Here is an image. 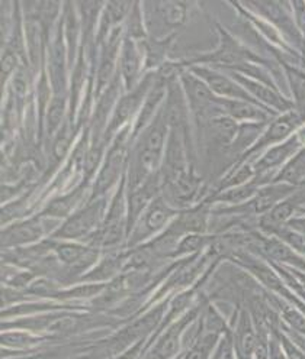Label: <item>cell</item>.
I'll list each match as a JSON object with an SVG mask.
<instances>
[{
  "mask_svg": "<svg viewBox=\"0 0 305 359\" xmlns=\"http://www.w3.org/2000/svg\"><path fill=\"white\" fill-rule=\"evenodd\" d=\"M106 212V200L103 197L91 198L89 203L79 208L69 219H65L50 239L87 241L100 228Z\"/></svg>",
  "mask_w": 305,
  "mask_h": 359,
  "instance_id": "obj_1",
  "label": "cell"
},
{
  "mask_svg": "<svg viewBox=\"0 0 305 359\" xmlns=\"http://www.w3.org/2000/svg\"><path fill=\"white\" fill-rule=\"evenodd\" d=\"M216 31L220 35V45L212 53L196 57L190 64L216 67L221 70H234L237 67L246 62H260L266 64L257 54H254L246 45H243L237 38H234L227 29L220 24H216Z\"/></svg>",
  "mask_w": 305,
  "mask_h": 359,
  "instance_id": "obj_2",
  "label": "cell"
},
{
  "mask_svg": "<svg viewBox=\"0 0 305 359\" xmlns=\"http://www.w3.org/2000/svg\"><path fill=\"white\" fill-rule=\"evenodd\" d=\"M201 307H192L181 319L164 329L151 344L145 345L141 359H176L185 351V333L195 325Z\"/></svg>",
  "mask_w": 305,
  "mask_h": 359,
  "instance_id": "obj_3",
  "label": "cell"
},
{
  "mask_svg": "<svg viewBox=\"0 0 305 359\" xmlns=\"http://www.w3.org/2000/svg\"><path fill=\"white\" fill-rule=\"evenodd\" d=\"M305 123V116L295 109L273 118L261 132L257 141L242 155L237 163H253L266 149L285 142Z\"/></svg>",
  "mask_w": 305,
  "mask_h": 359,
  "instance_id": "obj_4",
  "label": "cell"
},
{
  "mask_svg": "<svg viewBox=\"0 0 305 359\" xmlns=\"http://www.w3.org/2000/svg\"><path fill=\"white\" fill-rule=\"evenodd\" d=\"M179 212L181 210L171 208L166 198L156 197L137 220L133 231H131L125 243L126 248H137V246L160 235V232L166 231L169 224L176 219Z\"/></svg>",
  "mask_w": 305,
  "mask_h": 359,
  "instance_id": "obj_5",
  "label": "cell"
},
{
  "mask_svg": "<svg viewBox=\"0 0 305 359\" xmlns=\"http://www.w3.org/2000/svg\"><path fill=\"white\" fill-rule=\"evenodd\" d=\"M46 219L47 217L37 215L6 224L2 229V248L13 250L22 248V246L35 245L42 242L44 236L47 233L53 235V231L47 226Z\"/></svg>",
  "mask_w": 305,
  "mask_h": 359,
  "instance_id": "obj_6",
  "label": "cell"
},
{
  "mask_svg": "<svg viewBox=\"0 0 305 359\" xmlns=\"http://www.w3.org/2000/svg\"><path fill=\"white\" fill-rule=\"evenodd\" d=\"M224 73H227L233 80H235L240 86H242L259 104L276 111L278 115L297 109L295 102L290 100L285 95H282L279 92V88L276 87L260 83L257 80H253L250 77H246L243 74H238L234 72H224Z\"/></svg>",
  "mask_w": 305,
  "mask_h": 359,
  "instance_id": "obj_7",
  "label": "cell"
},
{
  "mask_svg": "<svg viewBox=\"0 0 305 359\" xmlns=\"http://www.w3.org/2000/svg\"><path fill=\"white\" fill-rule=\"evenodd\" d=\"M182 84L196 118L208 122L212 118L221 116L218 111V97L200 77H196L193 73H183Z\"/></svg>",
  "mask_w": 305,
  "mask_h": 359,
  "instance_id": "obj_8",
  "label": "cell"
},
{
  "mask_svg": "<svg viewBox=\"0 0 305 359\" xmlns=\"http://www.w3.org/2000/svg\"><path fill=\"white\" fill-rule=\"evenodd\" d=\"M192 73L196 77H200L209 87V90L216 97L257 103L246 92V90L240 86L235 80H233L227 73H221L220 70L212 69V67H207V65H193Z\"/></svg>",
  "mask_w": 305,
  "mask_h": 359,
  "instance_id": "obj_9",
  "label": "cell"
},
{
  "mask_svg": "<svg viewBox=\"0 0 305 359\" xmlns=\"http://www.w3.org/2000/svg\"><path fill=\"white\" fill-rule=\"evenodd\" d=\"M305 209V187L295 190L285 200H282L269 213L259 217V228L266 235H272Z\"/></svg>",
  "mask_w": 305,
  "mask_h": 359,
  "instance_id": "obj_10",
  "label": "cell"
},
{
  "mask_svg": "<svg viewBox=\"0 0 305 359\" xmlns=\"http://www.w3.org/2000/svg\"><path fill=\"white\" fill-rule=\"evenodd\" d=\"M218 111L221 116H228L238 123H269L278 116L276 111L257 103L220 97H218Z\"/></svg>",
  "mask_w": 305,
  "mask_h": 359,
  "instance_id": "obj_11",
  "label": "cell"
},
{
  "mask_svg": "<svg viewBox=\"0 0 305 359\" xmlns=\"http://www.w3.org/2000/svg\"><path fill=\"white\" fill-rule=\"evenodd\" d=\"M126 133H128V130H125L122 135H119L112 149L109 151L106 163L102 167V170L96 178L92 198L103 197V194L109 189H111L117 183V180L119 178L124 163H125V155H126V147H125Z\"/></svg>",
  "mask_w": 305,
  "mask_h": 359,
  "instance_id": "obj_12",
  "label": "cell"
},
{
  "mask_svg": "<svg viewBox=\"0 0 305 359\" xmlns=\"http://www.w3.org/2000/svg\"><path fill=\"white\" fill-rule=\"evenodd\" d=\"M166 132L167 123L163 116H159L143 135V140L137 148V156L144 165L151 168L157 167L160 154L164 148Z\"/></svg>",
  "mask_w": 305,
  "mask_h": 359,
  "instance_id": "obj_13",
  "label": "cell"
},
{
  "mask_svg": "<svg viewBox=\"0 0 305 359\" xmlns=\"http://www.w3.org/2000/svg\"><path fill=\"white\" fill-rule=\"evenodd\" d=\"M231 336L237 359H253L259 334L254 322L246 310H240L237 323L231 329Z\"/></svg>",
  "mask_w": 305,
  "mask_h": 359,
  "instance_id": "obj_14",
  "label": "cell"
},
{
  "mask_svg": "<svg viewBox=\"0 0 305 359\" xmlns=\"http://www.w3.org/2000/svg\"><path fill=\"white\" fill-rule=\"evenodd\" d=\"M126 251L109 250L106 251L99 262L91 269L89 273L84 274L80 280L86 283H109L118 276H121L126 264Z\"/></svg>",
  "mask_w": 305,
  "mask_h": 359,
  "instance_id": "obj_15",
  "label": "cell"
},
{
  "mask_svg": "<svg viewBox=\"0 0 305 359\" xmlns=\"http://www.w3.org/2000/svg\"><path fill=\"white\" fill-rule=\"evenodd\" d=\"M150 84H151V76H148L141 84H138L133 92L128 93L126 96H124L115 111H114V116H112V121L111 123H109V128H108V132H114L117 130L119 126H122L131 116L134 115V111L138 109V106L141 104V102L144 100L145 96H148V88H150Z\"/></svg>",
  "mask_w": 305,
  "mask_h": 359,
  "instance_id": "obj_16",
  "label": "cell"
},
{
  "mask_svg": "<svg viewBox=\"0 0 305 359\" xmlns=\"http://www.w3.org/2000/svg\"><path fill=\"white\" fill-rule=\"evenodd\" d=\"M167 187H169L170 201L174 203V206L178 208L190 206L192 201L198 197L201 191V178L186 171L176 180L167 183Z\"/></svg>",
  "mask_w": 305,
  "mask_h": 359,
  "instance_id": "obj_17",
  "label": "cell"
},
{
  "mask_svg": "<svg viewBox=\"0 0 305 359\" xmlns=\"http://www.w3.org/2000/svg\"><path fill=\"white\" fill-rule=\"evenodd\" d=\"M83 193H84V187L80 186L67 194L56 197L48 201V205L42 209L39 215L53 220L69 219L77 210V206L83 198Z\"/></svg>",
  "mask_w": 305,
  "mask_h": 359,
  "instance_id": "obj_18",
  "label": "cell"
},
{
  "mask_svg": "<svg viewBox=\"0 0 305 359\" xmlns=\"http://www.w3.org/2000/svg\"><path fill=\"white\" fill-rule=\"evenodd\" d=\"M261 186L256 182L253 178L250 183L238 186V187H233V189H227L223 191L214 193L211 197H208L205 201L212 205H226V206H238L243 205L246 201H249L250 198H253L256 196V193L259 191Z\"/></svg>",
  "mask_w": 305,
  "mask_h": 359,
  "instance_id": "obj_19",
  "label": "cell"
},
{
  "mask_svg": "<svg viewBox=\"0 0 305 359\" xmlns=\"http://www.w3.org/2000/svg\"><path fill=\"white\" fill-rule=\"evenodd\" d=\"M211 140L221 148L230 149L235 142L242 123L235 122L228 116H216L207 122Z\"/></svg>",
  "mask_w": 305,
  "mask_h": 359,
  "instance_id": "obj_20",
  "label": "cell"
},
{
  "mask_svg": "<svg viewBox=\"0 0 305 359\" xmlns=\"http://www.w3.org/2000/svg\"><path fill=\"white\" fill-rule=\"evenodd\" d=\"M275 184H287L295 189L305 187V148H302L297 155L283 165L275 175Z\"/></svg>",
  "mask_w": 305,
  "mask_h": 359,
  "instance_id": "obj_21",
  "label": "cell"
},
{
  "mask_svg": "<svg viewBox=\"0 0 305 359\" xmlns=\"http://www.w3.org/2000/svg\"><path fill=\"white\" fill-rule=\"evenodd\" d=\"M221 333L215 332H201L182 353V359H212L218 345L223 339Z\"/></svg>",
  "mask_w": 305,
  "mask_h": 359,
  "instance_id": "obj_22",
  "label": "cell"
},
{
  "mask_svg": "<svg viewBox=\"0 0 305 359\" xmlns=\"http://www.w3.org/2000/svg\"><path fill=\"white\" fill-rule=\"evenodd\" d=\"M141 65V55L138 53L137 45L129 38H125L122 51H121V74L125 81L126 88H131L136 81Z\"/></svg>",
  "mask_w": 305,
  "mask_h": 359,
  "instance_id": "obj_23",
  "label": "cell"
},
{
  "mask_svg": "<svg viewBox=\"0 0 305 359\" xmlns=\"http://www.w3.org/2000/svg\"><path fill=\"white\" fill-rule=\"evenodd\" d=\"M214 238H215L214 233H189V235H185L178 242L176 250H174L171 258L182 259V258L200 255V254L205 252L209 248Z\"/></svg>",
  "mask_w": 305,
  "mask_h": 359,
  "instance_id": "obj_24",
  "label": "cell"
},
{
  "mask_svg": "<svg viewBox=\"0 0 305 359\" xmlns=\"http://www.w3.org/2000/svg\"><path fill=\"white\" fill-rule=\"evenodd\" d=\"M159 13L163 19L164 24L170 28H178L182 27L186 20L188 16V9L185 4L179 2H167V4H160L157 6Z\"/></svg>",
  "mask_w": 305,
  "mask_h": 359,
  "instance_id": "obj_25",
  "label": "cell"
},
{
  "mask_svg": "<svg viewBox=\"0 0 305 359\" xmlns=\"http://www.w3.org/2000/svg\"><path fill=\"white\" fill-rule=\"evenodd\" d=\"M24 359H80V348L69 351L65 349V346H61V348L44 346Z\"/></svg>",
  "mask_w": 305,
  "mask_h": 359,
  "instance_id": "obj_26",
  "label": "cell"
},
{
  "mask_svg": "<svg viewBox=\"0 0 305 359\" xmlns=\"http://www.w3.org/2000/svg\"><path fill=\"white\" fill-rule=\"evenodd\" d=\"M163 95H164V83L160 81V84L157 87H155V90H152V92L148 93L147 100L144 103V109H143L141 115H140V119L137 122V126H136L137 129L136 130H140L147 123V121L152 116V114H155V110H156V106L162 100Z\"/></svg>",
  "mask_w": 305,
  "mask_h": 359,
  "instance_id": "obj_27",
  "label": "cell"
},
{
  "mask_svg": "<svg viewBox=\"0 0 305 359\" xmlns=\"http://www.w3.org/2000/svg\"><path fill=\"white\" fill-rule=\"evenodd\" d=\"M64 109H65V103L63 97H54L53 102L50 103V107L47 111V129L50 133L54 132L57 126L61 123L64 116Z\"/></svg>",
  "mask_w": 305,
  "mask_h": 359,
  "instance_id": "obj_28",
  "label": "cell"
},
{
  "mask_svg": "<svg viewBox=\"0 0 305 359\" xmlns=\"http://www.w3.org/2000/svg\"><path fill=\"white\" fill-rule=\"evenodd\" d=\"M102 152H103V145L100 142L93 144L89 151H87L86 156H84V172L87 174V177H91V174H93L98 168V164L102 158Z\"/></svg>",
  "mask_w": 305,
  "mask_h": 359,
  "instance_id": "obj_29",
  "label": "cell"
},
{
  "mask_svg": "<svg viewBox=\"0 0 305 359\" xmlns=\"http://www.w3.org/2000/svg\"><path fill=\"white\" fill-rule=\"evenodd\" d=\"M278 336H279V341H280L283 352H285L287 359H305V352L290 338L288 334L278 330Z\"/></svg>",
  "mask_w": 305,
  "mask_h": 359,
  "instance_id": "obj_30",
  "label": "cell"
},
{
  "mask_svg": "<svg viewBox=\"0 0 305 359\" xmlns=\"http://www.w3.org/2000/svg\"><path fill=\"white\" fill-rule=\"evenodd\" d=\"M70 142H72V135H70V130L67 128H63L60 130V133L57 135L56 138V142H54V155L57 156L58 160H61L63 156L65 155V152H67L69 147H70Z\"/></svg>",
  "mask_w": 305,
  "mask_h": 359,
  "instance_id": "obj_31",
  "label": "cell"
},
{
  "mask_svg": "<svg viewBox=\"0 0 305 359\" xmlns=\"http://www.w3.org/2000/svg\"><path fill=\"white\" fill-rule=\"evenodd\" d=\"M15 67H16V55L12 51H8L4 55V61H2V81L8 79V76L15 70Z\"/></svg>",
  "mask_w": 305,
  "mask_h": 359,
  "instance_id": "obj_32",
  "label": "cell"
},
{
  "mask_svg": "<svg viewBox=\"0 0 305 359\" xmlns=\"http://www.w3.org/2000/svg\"><path fill=\"white\" fill-rule=\"evenodd\" d=\"M27 88H28V79L25 73L20 70L13 79V90L18 96H24L27 93Z\"/></svg>",
  "mask_w": 305,
  "mask_h": 359,
  "instance_id": "obj_33",
  "label": "cell"
},
{
  "mask_svg": "<svg viewBox=\"0 0 305 359\" xmlns=\"http://www.w3.org/2000/svg\"><path fill=\"white\" fill-rule=\"evenodd\" d=\"M287 228H290V229H292V231L305 236V215H297L295 217H292L288 222Z\"/></svg>",
  "mask_w": 305,
  "mask_h": 359,
  "instance_id": "obj_34",
  "label": "cell"
},
{
  "mask_svg": "<svg viewBox=\"0 0 305 359\" xmlns=\"http://www.w3.org/2000/svg\"><path fill=\"white\" fill-rule=\"evenodd\" d=\"M297 138H298V141H299V144H301V147L302 148H305V123L297 130Z\"/></svg>",
  "mask_w": 305,
  "mask_h": 359,
  "instance_id": "obj_35",
  "label": "cell"
}]
</instances>
